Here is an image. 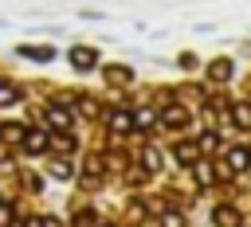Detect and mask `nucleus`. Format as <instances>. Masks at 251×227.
I'll return each mask as SVG.
<instances>
[{
	"label": "nucleus",
	"instance_id": "obj_1",
	"mask_svg": "<svg viewBox=\"0 0 251 227\" xmlns=\"http://www.w3.org/2000/svg\"><path fill=\"white\" fill-rule=\"evenodd\" d=\"M71 59H75V67H82V70H86V67H94V51H86V47H75V55H71Z\"/></svg>",
	"mask_w": 251,
	"mask_h": 227
},
{
	"label": "nucleus",
	"instance_id": "obj_2",
	"mask_svg": "<svg viewBox=\"0 0 251 227\" xmlns=\"http://www.w3.org/2000/svg\"><path fill=\"white\" fill-rule=\"evenodd\" d=\"M227 160H231V168H243V164H247V149H231Z\"/></svg>",
	"mask_w": 251,
	"mask_h": 227
},
{
	"label": "nucleus",
	"instance_id": "obj_3",
	"mask_svg": "<svg viewBox=\"0 0 251 227\" xmlns=\"http://www.w3.org/2000/svg\"><path fill=\"white\" fill-rule=\"evenodd\" d=\"M235 117H239V125H251V106L239 102V106H235Z\"/></svg>",
	"mask_w": 251,
	"mask_h": 227
},
{
	"label": "nucleus",
	"instance_id": "obj_4",
	"mask_svg": "<svg viewBox=\"0 0 251 227\" xmlns=\"http://www.w3.org/2000/svg\"><path fill=\"white\" fill-rule=\"evenodd\" d=\"M165 125H184V114H180V110H169V114H165Z\"/></svg>",
	"mask_w": 251,
	"mask_h": 227
}]
</instances>
